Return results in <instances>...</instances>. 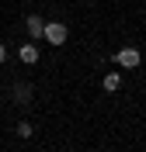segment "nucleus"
Returning a JSON list of instances; mask_svg holds the SVG:
<instances>
[{"instance_id":"nucleus-1","label":"nucleus","mask_w":146,"mask_h":152,"mask_svg":"<svg viewBox=\"0 0 146 152\" xmlns=\"http://www.w3.org/2000/svg\"><path fill=\"white\" fill-rule=\"evenodd\" d=\"M111 62H118V69H139V66H143V52H139L136 45H125V48L115 52Z\"/></svg>"},{"instance_id":"nucleus-2","label":"nucleus","mask_w":146,"mask_h":152,"mask_svg":"<svg viewBox=\"0 0 146 152\" xmlns=\"http://www.w3.org/2000/svg\"><path fill=\"white\" fill-rule=\"evenodd\" d=\"M66 38H70V28L63 21H45V35H42L45 45H66Z\"/></svg>"},{"instance_id":"nucleus-3","label":"nucleus","mask_w":146,"mask_h":152,"mask_svg":"<svg viewBox=\"0 0 146 152\" xmlns=\"http://www.w3.org/2000/svg\"><path fill=\"white\" fill-rule=\"evenodd\" d=\"M24 31H28L31 42H42V35H45V18H42V14H28V18H24Z\"/></svg>"},{"instance_id":"nucleus-4","label":"nucleus","mask_w":146,"mask_h":152,"mask_svg":"<svg viewBox=\"0 0 146 152\" xmlns=\"http://www.w3.org/2000/svg\"><path fill=\"white\" fill-rule=\"evenodd\" d=\"M18 59L24 66H35V62H39V45H35V42H24V45L18 48Z\"/></svg>"},{"instance_id":"nucleus-5","label":"nucleus","mask_w":146,"mask_h":152,"mask_svg":"<svg viewBox=\"0 0 146 152\" xmlns=\"http://www.w3.org/2000/svg\"><path fill=\"white\" fill-rule=\"evenodd\" d=\"M101 86H104V94H115L118 86H122V76L118 73H104L101 76Z\"/></svg>"},{"instance_id":"nucleus-6","label":"nucleus","mask_w":146,"mask_h":152,"mask_svg":"<svg viewBox=\"0 0 146 152\" xmlns=\"http://www.w3.org/2000/svg\"><path fill=\"white\" fill-rule=\"evenodd\" d=\"M14 100L18 104H28L31 100V83H14Z\"/></svg>"},{"instance_id":"nucleus-7","label":"nucleus","mask_w":146,"mask_h":152,"mask_svg":"<svg viewBox=\"0 0 146 152\" xmlns=\"http://www.w3.org/2000/svg\"><path fill=\"white\" fill-rule=\"evenodd\" d=\"M31 135H35L31 121H18V138H31Z\"/></svg>"},{"instance_id":"nucleus-8","label":"nucleus","mask_w":146,"mask_h":152,"mask_svg":"<svg viewBox=\"0 0 146 152\" xmlns=\"http://www.w3.org/2000/svg\"><path fill=\"white\" fill-rule=\"evenodd\" d=\"M4 59H7V45H4V42H0V62H4Z\"/></svg>"}]
</instances>
